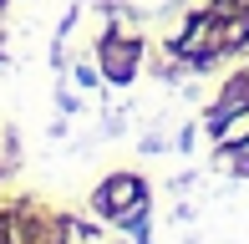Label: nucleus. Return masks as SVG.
Instances as JSON below:
<instances>
[{"label": "nucleus", "instance_id": "nucleus-1", "mask_svg": "<svg viewBox=\"0 0 249 244\" xmlns=\"http://www.w3.org/2000/svg\"><path fill=\"white\" fill-rule=\"evenodd\" d=\"M138 198H142L138 178H112V188L102 193V204H107V209H122V204H138Z\"/></svg>", "mask_w": 249, "mask_h": 244}, {"label": "nucleus", "instance_id": "nucleus-2", "mask_svg": "<svg viewBox=\"0 0 249 244\" xmlns=\"http://www.w3.org/2000/svg\"><path fill=\"white\" fill-rule=\"evenodd\" d=\"M112 76H132V46L127 51H112V66H107Z\"/></svg>", "mask_w": 249, "mask_h": 244}]
</instances>
